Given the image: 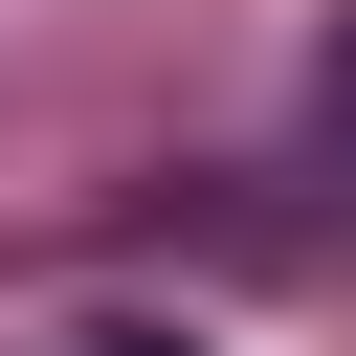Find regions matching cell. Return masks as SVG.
I'll return each mask as SVG.
<instances>
[{
    "label": "cell",
    "instance_id": "6da1fadb",
    "mask_svg": "<svg viewBox=\"0 0 356 356\" xmlns=\"http://www.w3.org/2000/svg\"><path fill=\"white\" fill-rule=\"evenodd\" d=\"M67 356H200V334H178V312H89Z\"/></svg>",
    "mask_w": 356,
    "mask_h": 356
},
{
    "label": "cell",
    "instance_id": "7a4b0ae2",
    "mask_svg": "<svg viewBox=\"0 0 356 356\" xmlns=\"http://www.w3.org/2000/svg\"><path fill=\"white\" fill-rule=\"evenodd\" d=\"M312 134H334V156H356V22H334V44H312Z\"/></svg>",
    "mask_w": 356,
    "mask_h": 356
}]
</instances>
